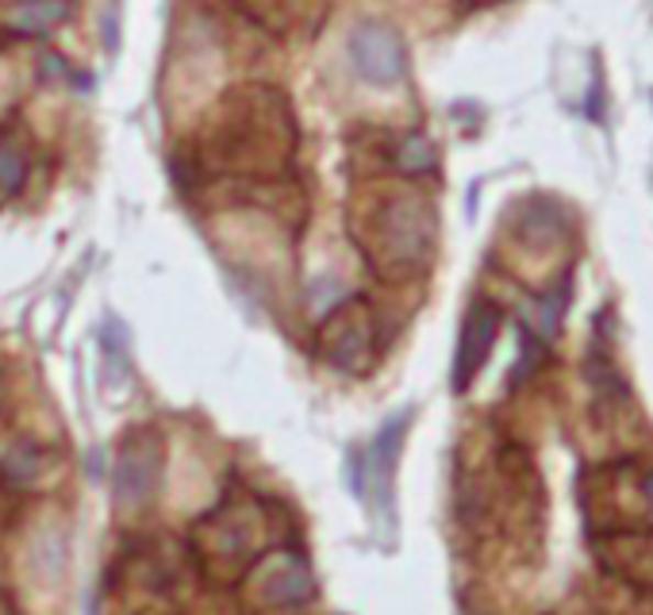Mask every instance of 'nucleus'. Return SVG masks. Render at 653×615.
I'll return each instance as SVG.
<instances>
[{
    "mask_svg": "<svg viewBox=\"0 0 653 615\" xmlns=\"http://www.w3.org/2000/svg\"><path fill=\"white\" fill-rule=\"evenodd\" d=\"M346 54L354 74L373 89H396L408 77V46L403 35L385 20H362L350 28Z\"/></svg>",
    "mask_w": 653,
    "mask_h": 615,
    "instance_id": "obj_1",
    "label": "nucleus"
},
{
    "mask_svg": "<svg viewBox=\"0 0 653 615\" xmlns=\"http://www.w3.org/2000/svg\"><path fill=\"white\" fill-rule=\"evenodd\" d=\"M373 235L388 262L396 266H419L431 246V216L416 197H396L373 220Z\"/></svg>",
    "mask_w": 653,
    "mask_h": 615,
    "instance_id": "obj_2",
    "label": "nucleus"
},
{
    "mask_svg": "<svg viewBox=\"0 0 653 615\" xmlns=\"http://www.w3.org/2000/svg\"><path fill=\"white\" fill-rule=\"evenodd\" d=\"M408 427H411V408L392 411V416L377 427L369 447H365V458H357V454L350 458V485H354L357 493H365V485H369L373 501H377L380 508H392V473H396V458H400Z\"/></svg>",
    "mask_w": 653,
    "mask_h": 615,
    "instance_id": "obj_3",
    "label": "nucleus"
},
{
    "mask_svg": "<svg viewBox=\"0 0 653 615\" xmlns=\"http://www.w3.org/2000/svg\"><path fill=\"white\" fill-rule=\"evenodd\" d=\"M158 462H162V442L158 435H151L146 427L131 431L120 447V458H115V501L135 508L146 496L154 493V481H158Z\"/></svg>",
    "mask_w": 653,
    "mask_h": 615,
    "instance_id": "obj_4",
    "label": "nucleus"
},
{
    "mask_svg": "<svg viewBox=\"0 0 653 615\" xmlns=\"http://www.w3.org/2000/svg\"><path fill=\"white\" fill-rule=\"evenodd\" d=\"M323 350L339 370L357 373L369 358V316L357 297L342 300L323 323Z\"/></svg>",
    "mask_w": 653,
    "mask_h": 615,
    "instance_id": "obj_5",
    "label": "nucleus"
},
{
    "mask_svg": "<svg viewBox=\"0 0 653 615\" xmlns=\"http://www.w3.org/2000/svg\"><path fill=\"white\" fill-rule=\"evenodd\" d=\"M496 334H500V308H496L492 300H477L462 323V339H457V354H454L457 393H465V388L473 385V377L480 373V365L488 362Z\"/></svg>",
    "mask_w": 653,
    "mask_h": 615,
    "instance_id": "obj_6",
    "label": "nucleus"
},
{
    "mask_svg": "<svg viewBox=\"0 0 653 615\" xmlns=\"http://www.w3.org/2000/svg\"><path fill=\"white\" fill-rule=\"evenodd\" d=\"M66 20V0H23L12 12L4 15L8 31L12 35H27V39H43L51 28Z\"/></svg>",
    "mask_w": 653,
    "mask_h": 615,
    "instance_id": "obj_7",
    "label": "nucleus"
},
{
    "mask_svg": "<svg viewBox=\"0 0 653 615\" xmlns=\"http://www.w3.org/2000/svg\"><path fill=\"white\" fill-rule=\"evenodd\" d=\"M565 305H569V277H565L557 289L542 293L539 308H534V339L550 342L557 334V327H562V316H565Z\"/></svg>",
    "mask_w": 653,
    "mask_h": 615,
    "instance_id": "obj_8",
    "label": "nucleus"
},
{
    "mask_svg": "<svg viewBox=\"0 0 653 615\" xmlns=\"http://www.w3.org/2000/svg\"><path fill=\"white\" fill-rule=\"evenodd\" d=\"M434 162H439V154H434L427 135H403L400 146H396V166H400L403 174H427Z\"/></svg>",
    "mask_w": 653,
    "mask_h": 615,
    "instance_id": "obj_9",
    "label": "nucleus"
},
{
    "mask_svg": "<svg viewBox=\"0 0 653 615\" xmlns=\"http://www.w3.org/2000/svg\"><path fill=\"white\" fill-rule=\"evenodd\" d=\"M27 182V154L15 143H0V193L15 197Z\"/></svg>",
    "mask_w": 653,
    "mask_h": 615,
    "instance_id": "obj_10",
    "label": "nucleus"
}]
</instances>
